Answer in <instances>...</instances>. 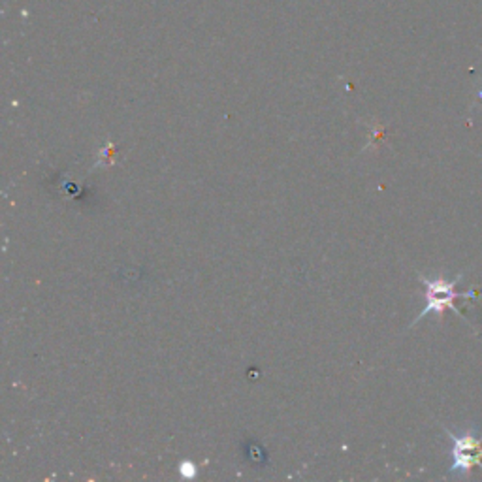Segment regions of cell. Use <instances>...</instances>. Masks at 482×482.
<instances>
[{
	"label": "cell",
	"instance_id": "obj_1",
	"mask_svg": "<svg viewBox=\"0 0 482 482\" xmlns=\"http://www.w3.org/2000/svg\"><path fill=\"white\" fill-rule=\"evenodd\" d=\"M419 277H420L422 284L426 287V308L413 320V325H410V326L419 325L420 320L426 318L430 313H434V315H437V318H441V315L446 309H452L458 317L466 318L461 315V311L456 308V300H460V298H477L478 296L477 291L456 292V287L460 284V281L463 279V274H460L452 281H449V279H427V277H422V275H419Z\"/></svg>",
	"mask_w": 482,
	"mask_h": 482
},
{
	"label": "cell",
	"instance_id": "obj_2",
	"mask_svg": "<svg viewBox=\"0 0 482 482\" xmlns=\"http://www.w3.org/2000/svg\"><path fill=\"white\" fill-rule=\"evenodd\" d=\"M444 432L449 434V437L454 443V449H452L454 463L451 468V473L469 475L473 468L482 469V435H475L473 432H468L463 435H454L451 430H446V427H444Z\"/></svg>",
	"mask_w": 482,
	"mask_h": 482
},
{
	"label": "cell",
	"instance_id": "obj_3",
	"mask_svg": "<svg viewBox=\"0 0 482 482\" xmlns=\"http://www.w3.org/2000/svg\"><path fill=\"white\" fill-rule=\"evenodd\" d=\"M180 473L185 477H192V475H196V466L194 463H182Z\"/></svg>",
	"mask_w": 482,
	"mask_h": 482
}]
</instances>
